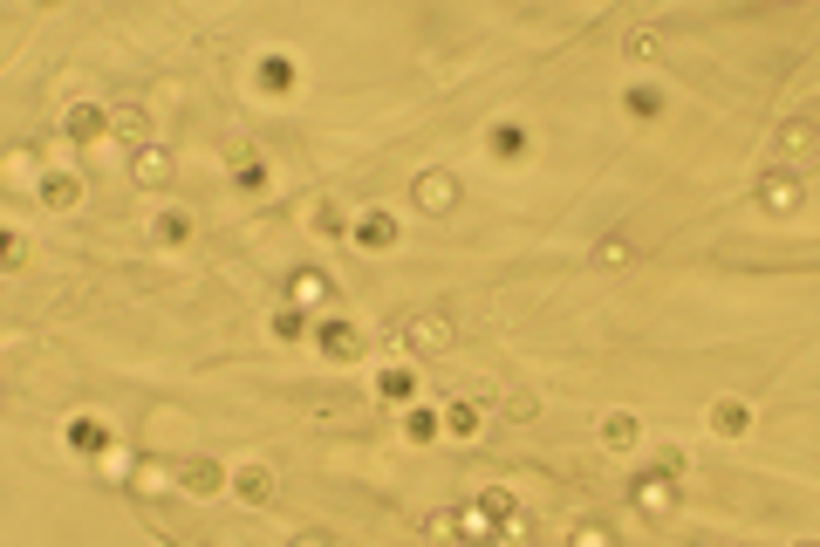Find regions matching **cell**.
Masks as SVG:
<instances>
[{
  "label": "cell",
  "mask_w": 820,
  "mask_h": 547,
  "mask_svg": "<svg viewBox=\"0 0 820 547\" xmlns=\"http://www.w3.org/2000/svg\"><path fill=\"white\" fill-rule=\"evenodd\" d=\"M315 349H322L335 370H349V363H363V357H370V336L349 322V316H322V322H315Z\"/></svg>",
  "instance_id": "cell-1"
},
{
  "label": "cell",
  "mask_w": 820,
  "mask_h": 547,
  "mask_svg": "<svg viewBox=\"0 0 820 547\" xmlns=\"http://www.w3.org/2000/svg\"><path fill=\"white\" fill-rule=\"evenodd\" d=\"M294 547H329V540H322V534H301V540H294Z\"/></svg>",
  "instance_id": "cell-35"
},
{
  "label": "cell",
  "mask_w": 820,
  "mask_h": 547,
  "mask_svg": "<svg viewBox=\"0 0 820 547\" xmlns=\"http://www.w3.org/2000/svg\"><path fill=\"white\" fill-rule=\"evenodd\" d=\"M595 260H602V267H622V260H630V240H602Z\"/></svg>",
  "instance_id": "cell-33"
},
{
  "label": "cell",
  "mask_w": 820,
  "mask_h": 547,
  "mask_svg": "<svg viewBox=\"0 0 820 547\" xmlns=\"http://www.w3.org/2000/svg\"><path fill=\"white\" fill-rule=\"evenodd\" d=\"M813 144H820V116H787V124L772 131V158L779 165H800Z\"/></svg>",
  "instance_id": "cell-9"
},
{
  "label": "cell",
  "mask_w": 820,
  "mask_h": 547,
  "mask_svg": "<svg viewBox=\"0 0 820 547\" xmlns=\"http://www.w3.org/2000/svg\"><path fill=\"white\" fill-rule=\"evenodd\" d=\"M253 90H260V96H273V103H288V96L301 90V69H294V55H288V49L260 55V62H253Z\"/></svg>",
  "instance_id": "cell-6"
},
{
  "label": "cell",
  "mask_w": 820,
  "mask_h": 547,
  "mask_svg": "<svg viewBox=\"0 0 820 547\" xmlns=\"http://www.w3.org/2000/svg\"><path fill=\"white\" fill-rule=\"evenodd\" d=\"M451 316H445V308H424V316H411V329H404V342L417 349V357H445V349H451Z\"/></svg>",
  "instance_id": "cell-8"
},
{
  "label": "cell",
  "mask_w": 820,
  "mask_h": 547,
  "mask_svg": "<svg viewBox=\"0 0 820 547\" xmlns=\"http://www.w3.org/2000/svg\"><path fill=\"white\" fill-rule=\"evenodd\" d=\"M759 206H766L772 219H793V213L807 206V178H800V172H766V178H759Z\"/></svg>",
  "instance_id": "cell-7"
},
{
  "label": "cell",
  "mask_w": 820,
  "mask_h": 547,
  "mask_svg": "<svg viewBox=\"0 0 820 547\" xmlns=\"http://www.w3.org/2000/svg\"><path fill=\"white\" fill-rule=\"evenodd\" d=\"M712 547H725V540H712Z\"/></svg>",
  "instance_id": "cell-37"
},
{
  "label": "cell",
  "mask_w": 820,
  "mask_h": 547,
  "mask_svg": "<svg viewBox=\"0 0 820 547\" xmlns=\"http://www.w3.org/2000/svg\"><path fill=\"white\" fill-rule=\"evenodd\" d=\"M288 295H294V308H335V281H329V274H315V267H301L294 281H288Z\"/></svg>",
  "instance_id": "cell-22"
},
{
  "label": "cell",
  "mask_w": 820,
  "mask_h": 547,
  "mask_svg": "<svg viewBox=\"0 0 820 547\" xmlns=\"http://www.w3.org/2000/svg\"><path fill=\"white\" fill-rule=\"evenodd\" d=\"M479 424H486V404H473V398L445 404V438H479Z\"/></svg>",
  "instance_id": "cell-25"
},
{
  "label": "cell",
  "mask_w": 820,
  "mask_h": 547,
  "mask_svg": "<svg viewBox=\"0 0 820 547\" xmlns=\"http://www.w3.org/2000/svg\"><path fill=\"white\" fill-rule=\"evenodd\" d=\"M622 55H630L636 69H650V62H663V34H630V42H622Z\"/></svg>",
  "instance_id": "cell-29"
},
{
  "label": "cell",
  "mask_w": 820,
  "mask_h": 547,
  "mask_svg": "<svg viewBox=\"0 0 820 547\" xmlns=\"http://www.w3.org/2000/svg\"><path fill=\"white\" fill-rule=\"evenodd\" d=\"M232 499H247V506H273V465H267V458L232 465Z\"/></svg>",
  "instance_id": "cell-16"
},
{
  "label": "cell",
  "mask_w": 820,
  "mask_h": 547,
  "mask_svg": "<svg viewBox=\"0 0 820 547\" xmlns=\"http://www.w3.org/2000/svg\"><path fill=\"white\" fill-rule=\"evenodd\" d=\"M705 424H712V438H752V404L746 398H712Z\"/></svg>",
  "instance_id": "cell-14"
},
{
  "label": "cell",
  "mask_w": 820,
  "mask_h": 547,
  "mask_svg": "<svg viewBox=\"0 0 820 547\" xmlns=\"http://www.w3.org/2000/svg\"><path fill=\"white\" fill-rule=\"evenodd\" d=\"M0 267H8V274L28 267V240H21V233H8V240H0Z\"/></svg>",
  "instance_id": "cell-30"
},
{
  "label": "cell",
  "mask_w": 820,
  "mask_h": 547,
  "mask_svg": "<svg viewBox=\"0 0 820 547\" xmlns=\"http://www.w3.org/2000/svg\"><path fill=\"white\" fill-rule=\"evenodd\" d=\"M116 137H124V144H150V110L144 103H124V110H116Z\"/></svg>",
  "instance_id": "cell-27"
},
{
  "label": "cell",
  "mask_w": 820,
  "mask_h": 547,
  "mask_svg": "<svg viewBox=\"0 0 820 547\" xmlns=\"http://www.w3.org/2000/svg\"><path fill=\"white\" fill-rule=\"evenodd\" d=\"M499 411H506V417H533V411H540V404H533V390H513V398H506V404H499Z\"/></svg>",
  "instance_id": "cell-32"
},
{
  "label": "cell",
  "mask_w": 820,
  "mask_h": 547,
  "mask_svg": "<svg viewBox=\"0 0 820 547\" xmlns=\"http://www.w3.org/2000/svg\"><path fill=\"white\" fill-rule=\"evenodd\" d=\"M411 199H417V213H432V219H445L451 206H458V178L438 165V172H417V185H411Z\"/></svg>",
  "instance_id": "cell-10"
},
{
  "label": "cell",
  "mask_w": 820,
  "mask_h": 547,
  "mask_svg": "<svg viewBox=\"0 0 820 547\" xmlns=\"http://www.w3.org/2000/svg\"><path fill=\"white\" fill-rule=\"evenodd\" d=\"M308 233H315V240H349V233H356V213H342L335 199H315L308 206Z\"/></svg>",
  "instance_id": "cell-20"
},
{
  "label": "cell",
  "mask_w": 820,
  "mask_h": 547,
  "mask_svg": "<svg viewBox=\"0 0 820 547\" xmlns=\"http://www.w3.org/2000/svg\"><path fill=\"white\" fill-rule=\"evenodd\" d=\"M615 103H622V116H630V124H656V116L671 110V103H663V90H656V83H630V90H622Z\"/></svg>",
  "instance_id": "cell-21"
},
{
  "label": "cell",
  "mask_w": 820,
  "mask_h": 547,
  "mask_svg": "<svg viewBox=\"0 0 820 547\" xmlns=\"http://www.w3.org/2000/svg\"><path fill=\"white\" fill-rule=\"evenodd\" d=\"M574 547H615L609 527H574Z\"/></svg>",
  "instance_id": "cell-34"
},
{
  "label": "cell",
  "mask_w": 820,
  "mask_h": 547,
  "mask_svg": "<svg viewBox=\"0 0 820 547\" xmlns=\"http://www.w3.org/2000/svg\"><path fill=\"white\" fill-rule=\"evenodd\" d=\"M191 233H199V213H185V206L150 213V240H158V247H185Z\"/></svg>",
  "instance_id": "cell-19"
},
{
  "label": "cell",
  "mask_w": 820,
  "mask_h": 547,
  "mask_svg": "<svg viewBox=\"0 0 820 547\" xmlns=\"http://www.w3.org/2000/svg\"><path fill=\"white\" fill-rule=\"evenodd\" d=\"M301 336H315L301 308H273V342H301Z\"/></svg>",
  "instance_id": "cell-28"
},
{
  "label": "cell",
  "mask_w": 820,
  "mask_h": 547,
  "mask_svg": "<svg viewBox=\"0 0 820 547\" xmlns=\"http://www.w3.org/2000/svg\"><path fill=\"white\" fill-rule=\"evenodd\" d=\"M62 137H69L75 151L110 144V137H116V110H110V103H69V110H62Z\"/></svg>",
  "instance_id": "cell-2"
},
{
  "label": "cell",
  "mask_w": 820,
  "mask_h": 547,
  "mask_svg": "<svg viewBox=\"0 0 820 547\" xmlns=\"http://www.w3.org/2000/svg\"><path fill=\"white\" fill-rule=\"evenodd\" d=\"M232 185H240L247 199H260V192L273 185V172H267V158H260V151H240V158H232Z\"/></svg>",
  "instance_id": "cell-26"
},
{
  "label": "cell",
  "mask_w": 820,
  "mask_h": 547,
  "mask_svg": "<svg viewBox=\"0 0 820 547\" xmlns=\"http://www.w3.org/2000/svg\"><path fill=\"white\" fill-rule=\"evenodd\" d=\"M656 473H663V479H684V452L663 445V452H656Z\"/></svg>",
  "instance_id": "cell-31"
},
{
  "label": "cell",
  "mask_w": 820,
  "mask_h": 547,
  "mask_svg": "<svg viewBox=\"0 0 820 547\" xmlns=\"http://www.w3.org/2000/svg\"><path fill=\"white\" fill-rule=\"evenodd\" d=\"M630 499L643 506L650 520H663V514H677V479H663V473H643V479L630 486Z\"/></svg>",
  "instance_id": "cell-17"
},
{
  "label": "cell",
  "mask_w": 820,
  "mask_h": 547,
  "mask_svg": "<svg viewBox=\"0 0 820 547\" xmlns=\"http://www.w3.org/2000/svg\"><path fill=\"white\" fill-rule=\"evenodd\" d=\"M349 240H356V254H390L404 240V219L390 206H370V213H356V233H349Z\"/></svg>",
  "instance_id": "cell-5"
},
{
  "label": "cell",
  "mask_w": 820,
  "mask_h": 547,
  "mask_svg": "<svg viewBox=\"0 0 820 547\" xmlns=\"http://www.w3.org/2000/svg\"><path fill=\"white\" fill-rule=\"evenodd\" d=\"M787 547H820V540H813V534H800V540H787Z\"/></svg>",
  "instance_id": "cell-36"
},
{
  "label": "cell",
  "mask_w": 820,
  "mask_h": 547,
  "mask_svg": "<svg viewBox=\"0 0 820 547\" xmlns=\"http://www.w3.org/2000/svg\"><path fill=\"white\" fill-rule=\"evenodd\" d=\"M451 534H458L465 547H506V540H513V527H506V520L492 514L486 499H473V506H465V514L451 520Z\"/></svg>",
  "instance_id": "cell-4"
},
{
  "label": "cell",
  "mask_w": 820,
  "mask_h": 547,
  "mask_svg": "<svg viewBox=\"0 0 820 547\" xmlns=\"http://www.w3.org/2000/svg\"><path fill=\"white\" fill-rule=\"evenodd\" d=\"M172 172H178L172 144H144L137 158H131V185H144V192H165V185H172Z\"/></svg>",
  "instance_id": "cell-13"
},
{
  "label": "cell",
  "mask_w": 820,
  "mask_h": 547,
  "mask_svg": "<svg viewBox=\"0 0 820 547\" xmlns=\"http://www.w3.org/2000/svg\"><path fill=\"white\" fill-rule=\"evenodd\" d=\"M417 390H424V376H417L411 363H383V370H376V404H390V411H411Z\"/></svg>",
  "instance_id": "cell-11"
},
{
  "label": "cell",
  "mask_w": 820,
  "mask_h": 547,
  "mask_svg": "<svg viewBox=\"0 0 820 547\" xmlns=\"http://www.w3.org/2000/svg\"><path fill=\"white\" fill-rule=\"evenodd\" d=\"M62 438H69V452H75V458H103V465H110V452H116L110 417H96V411H75V417L62 424Z\"/></svg>",
  "instance_id": "cell-3"
},
{
  "label": "cell",
  "mask_w": 820,
  "mask_h": 547,
  "mask_svg": "<svg viewBox=\"0 0 820 547\" xmlns=\"http://www.w3.org/2000/svg\"><path fill=\"white\" fill-rule=\"evenodd\" d=\"M83 172H69V165H55V172H42V206L49 213H75V206H83Z\"/></svg>",
  "instance_id": "cell-15"
},
{
  "label": "cell",
  "mask_w": 820,
  "mask_h": 547,
  "mask_svg": "<svg viewBox=\"0 0 820 547\" xmlns=\"http://www.w3.org/2000/svg\"><path fill=\"white\" fill-rule=\"evenodd\" d=\"M486 151H492V165H520L527 151H533V137H527V124H513V116H506V124L486 131Z\"/></svg>",
  "instance_id": "cell-18"
},
{
  "label": "cell",
  "mask_w": 820,
  "mask_h": 547,
  "mask_svg": "<svg viewBox=\"0 0 820 547\" xmlns=\"http://www.w3.org/2000/svg\"><path fill=\"white\" fill-rule=\"evenodd\" d=\"M602 445H609V452H636V445H643V417H636V411H609V417H602Z\"/></svg>",
  "instance_id": "cell-24"
},
{
  "label": "cell",
  "mask_w": 820,
  "mask_h": 547,
  "mask_svg": "<svg viewBox=\"0 0 820 547\" xmlns=\"http://www.w3.org/2000/svg\"><path fill=\"white\" fill-rule=\"evenodd\" d=\"M404 438H411V445H438V438H445V411H438V404H411V411H404Z\"/></svg>",
  "instance_id": "cell-23"
},
{
  "label": "cell",
  "mask_w": 820,
  "mask_h": 547,
  "mask_svg": "<svg viewBox=\"0 0 820 547\" xmlns=\"http://www.w3.org/2000/svg\"><path fill=\"white\" fill-rule=\"evenodd\" d=\"M178 493H191V499H212V493H232V473L219 458H185L178 465Z\"/></svg>",
  "instance_id": "cell-12"
}]
</instances>
